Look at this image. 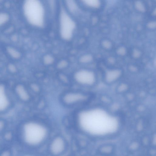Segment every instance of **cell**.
Instances as JSON below:
<instances>
[{
    "label": "cell",
    "mask_w": 156,
    "mask_h": 156,
    "mask_svg": "<svg viewBox=\"0 0 156 156\" xmlns=\"http://www.w3.org/2000/svg\"><path fill=\"white\" fill-rule=\"evenodd\" d=\"M5 126V123L4 120L0 119V133L4 129Z\"/></svg>",
    "instance_id": "14"
},
{
    "label": "cell",
    "mask_w": 156,
    "mask_h": 156,
    "mask_svg": "<svg viewBox=\"0 0 156 156\" xmlns=\"http://www.w3.org/2000/svg\"><path fill=\"white\" fill-rule=\"evenodd\" d=\"M7 51L9 55L14 58H18L20 57V53L16 49L11 47L7 48Z\"/></svg>",
    "instance_id": "11"
},
{
    "label": "cell",
    "mask_w": 156,
    "mask_h": 156,
    "mask_svg": "<svg viewBox=\"0 0 156 156\" xmlns=\"http://www.w3.org/2000/svg\"><path fill=\"white\" fill-rule=\"evenodd\" d=\"M84 96L79 93H70L66 94L63 98V101L67 104H73L83 100Z\"/></svg>",
    "instance_id": "8"
},
{
    "label": "cell",
    "mask_w": 156,
    "mask_h": 156,
    "mask_svg": "<svg viewBox=\"0 0 156 156\" xmlns=\"http://www.w3.org/2000/svg\"><path fill=\"white\" fill-rule=\"evenodd\" d=\"M65 144L63 139L58 137L55 138L51 142L50 145V150L54 154H58L64 150Z\"/></svg>",
    "instance_id": "7"
},
{
    "label": "cell",
    "mask_w": 156,
    "mask_h": 156,
    "mask_svg": "<svg viewBox=\"0 0 156 156\" xmlns=\"http://www.w3.org/2000/svg\"><path fill=\"white\" fill-rule=\"evenodd\" d=\"M9 19V15L5 12H0V27L6 23Z\"/></svg>",
    "instance_id": "12"
},
{
    "label": "cell",
    "mask_w": 156,
    "mask_h": 156,
    "mask_svg": "<svg viewBox=\"0 0 156 156\" xmlns=\"http://www.w3.org/2000/svg\"><path fill=\"white\" fill-rule=\"evenodd\" d=\"M122 73V69L119 68L107 69L104 74V80L108 83H114L119 80Z\"/></svg>",
    "instance_id": "4"
},
{
    "label": "cell",
    "mask_w": 156,
    "mask_h": 156,
    "mask_svg": "<svg viewBox=\"0 0 156 156\" xmlns=\"http://www.w3.org/2000/svg\"><path fill=\"white\" fill-rule=\"evenodd\" d=\"M102 44V45L104 47L107 49L111 48L112 45V43L110 41H107V40H105V41L103 42Z\"/></svg>",
    "instance_id": "13"
},
{
    "label": "cell",
    "mask_w": 156,
    "mask_h": 156,
    "mask_svg": "<svg viewBox=\"0 0 156 156\" xmlns=\"http://www.w3.org/2000/svg\"><path fill=\"white\" fill-rule=\"evenodd\" d=\"M23 10L28 23L36 27H43L49 20L48 7L44 0H24Z\"/></svg>",
    "instance_id": "1"
},
{
    "label": "cell",
    "mask_w": 156,
    "mask_h": 156,
    "mask_svg": "<svg viewBox=\"0 0 156 156\" xmlns=\"http://www.w3.org/2000/svg\"><path fill=\"white\" fill-rule=\"evenodd\" d=\"M11 101L5 87L0 85V113L6 111L9 108Z\"/></svg>",
    "instance_id": "6"
},
{
    "label": "cell",
    "mask_w": 156,
    "mask_h": 156,
    "mask_svg": "<svg viewBox=\"0 0 156 156\" xmlns=\"http://www.w3.org/2000/svg\"><path fill=\"white\" fill-rule=\"evenodd\" d=\"M15 91L16 95L20 100L26 101L29 99V94L23 85L21 84L17 85L15 87Z\"/></svg>",
    "instance_id": "9"
},
{
    "label": "cell",
    "mask_w": 156,
    "mask_h": 156,
    "mask_svg": "<svg viewBox=\"0 0 156 156\" xmlns=\"http://www.w3.org/2000/svg\"><path fill=\"white\" fill-rule=\"evenodd\" d=\"M80 5L88 8H94L98 4V0H77Z\"/></svg>",
    "instance_id": "10"
},
{
    "label": "cell",
    "mask_w": 156,
    "mask_h": 156,
    "mask_svg": "<svg viewBox=\"0 0 156 156\" xmlns=\"http://www.w3.org/2000/svg\"><path fill=\"white\" fill-rule=\"evenodd\" d=\"M75 78L78 82L88 85L93 83L96 78L94 73L87 70H81L78 72L75 75Z\"/></svg>",
    "instance_id": "5"
},
{
    "label": "cell",
    "mask_w": 156,
    "mask_h": 156,
    "mask_svg": "<svg viewBox=\"0 0 156 156\" xmlns=\"http://www.w3.org/2000/svg\"><path fill=\"white\" fill-rule=\"evenodd\" d=\"M62 1L57 4L56 21L62 37L69 39L72 36L77 26V20Z\"/></svg>",
    "instance_id": "2"
},
{
    "label": "cell",
    "mask_w": 156,
    "mask_h": 156,
    "mask_svg": "<svg viewBox=\"0 0 156 156\" xmlns=\"http://www.w3.org/2000/svg\"><path fill=\"white\" fill-rule=\"evenodd\" d=\"M92 59V57L90 55H87L83 57L82 58V60L83 62H87L91 61Z\"/></svg>",
    "instance_id": "15"
},
{
    "label": "cell",
    "mask_w": 156,
    "mask_h": 156,
    "mask_svg": "<svg viewBox=\"0 0 156 156\" xmlns=\"http://www.w3.org/2000/svg\"><path fill=\"white\" fill-rule=\"evenodd\" d=\"M47 134L46 128L42 125L34 121H29L23 125L22 136L24 142L30 146H36L41 144Z\"/></svg>",
    "instance_id": "3"
}]
</instances>
